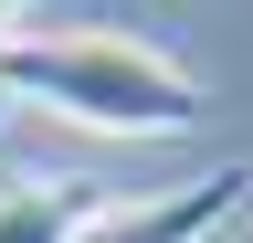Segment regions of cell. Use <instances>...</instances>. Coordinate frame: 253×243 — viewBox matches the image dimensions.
<instances>
[{"mask_svg": "<svg viewBox=\"0 0 253 243\" xmlns=\"http://www.w3.org/2000/svg\"><path fill=\"white\" fill-rule=\"evenodd\" d=\"M0 85H11V106H53L95 138H190L211 116L201 74L137 32H11Z\"/></svg>", "mask_w": 253, "mask_h": 243, "instance_id": "obj_1", "label": "cell"}, {"mask_svg": "<svg viewBox=\"0 0 253 243\" xmlns=\"http://www.w3.org/2000/svg\"><path fill=\"white\" fill-rule=\"evenodd\" d=\"M243 201H253V169L221 159L211 180H179V191H158V201H95L74 222V243H211Z\"/></svg>", "mask_w": 253, "mask_h": 243, "instance_id": "obj_2", "label": "cell"}, {"mask_svg": "<svg viewBox=\"0 0 253 243\" xmlns=\"http://www.w3.org/2000/svg\"><path fill=\"white\" fill-rule=\"evenodd\" d=\"M84 191L74 180H21V191H0V243H74V222H84Z\"/></svg>", "mask_w": 253, "mask_h": 243, "instance_id": "obj_3", "label": "cell"}, {"mask_svg": "<svg viewBox=\"0 0 253 243\" xmlns=\"http://www.w3.org/2000/svg\"><path fill=\"white\" fill-rule=\"evenodd\" d=\"M11 11H21V0H0V43H11Z\"/></svg>", "mask_w": 253, "mask_h": 243, "instance_id": "obj_4", "label": "cell"}, {"mask_svg": "<svg viewBox=\"0 0 253 243\" xmlns=\"http://www.w3.org/2000/svg\"><path fill=\"white\" fill-rule=\"evenodd\" d=\"M11 116H21V106H11V85H0V127H11Z\"/></svg>", "mask_w": 253, "mask_h": 243, "instance_id": "obj_5", "label": "cell"}]
</instances>
